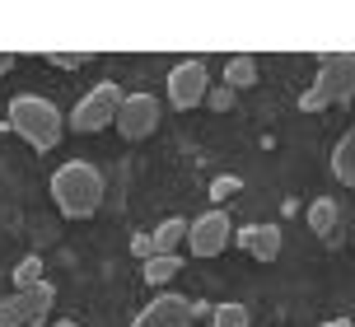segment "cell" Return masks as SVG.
Wrapping results in <instances>:
<instances>
[{
    "label": "cell",
    "instance_id": "cell-23",
    "mask_svg": "<svg viewBox=\"0 0 355 327\" xmlns=\"http://www.w3.org/2000/svg\"><path fill=\"white\" fill-rule=\"evenodd\" d=\"M234 243H239V248H243V253H248V248H252V224H243V229H239V234H234Z\"/></svg>",
    "mask_w": 355,
    "mask_h": 327
},
{
    "label": "cell",
    "instance_id": "cell-8",
    "mask_svg": "<svg viewBox=\"0 0 355 327\" xmlns=\"http://www.w3.org/2000/svg\"><path fill=\"white\" fill-rule=\"evenodd\" d=\"M131 327H192V299H178V294H159L141 309V318Z\"/></svg>",
    "mask_w": 355,
    "mask_h": 327
},
{
    "label": "cell",
    "instance_id": "cell-14",
    "mask_svg": "<svg viewBox=\"0 0 355 327\" xmlns=\"http://www.w3.org/2000/svg\"><path fill=\"white\" fill-rule=\"evenodd\" d=\"M178 272H182L178 253H155L150 262H145V281H150V285H168Z\"/></svg>",
    "mask_w": 355,
    "mask_h": 327
},
{
    "label": "cell",
    "instance_id": "cell-9",
    "mask_svg": "<svg viewBox=\"0 0 355 327\" xmlns=\"http://www.w3.org/2000/svg\"><path fill=\"white\" fill-rule=\"evenodd\" d=\"M52 299H56V290L47 285V281H37V285H24V290H19L24 327H42V323H47V313H52Z\"/></svg>",
    "mask_w": 355,
    "mask_h": 327
},
{
    "label": "cell",
    "instance_id": "cell-17",
    "mask_svg": "<svg viewBox=\"0 0 355 327\" xmlns=\"http://www.w3.org/2000/svg\"><path fill=\"white\" fill-rule=\"evenodd\" d=\"M37 281H42V257H24L15 267V285L24 290V285H37Z\"/></svg>",
    "mask_w": 355,
    "mask_h": 327
},
{
    "label": "cell",
    "instance_id": "cell-11",
    "mask_svg": "<svg viewBox=\"0 0 355 327\" xmlns=\"http://www.w3.org/2000/svg\"><path fill=\"white\" fill-rule=\"evenodd\" d=\"M332 173H337V182H355V122L332 150Z\"/></svg>",
    "mask_w": 355,
    "mask_h": 327
},
{
    "label": "cell",
    "instance_id": "cell-10",
    "mask_svg": "<svg viewBox=\"0 0 355 327\" xmlns=\"http://www.w3.org/2000/svg\"><path fill=\"white\" fill-rule=\"evenodd\" d=\"M281 224H252V248L248 253L257 257V262H276L281 257Z\"/></svg>",
    "mask_w": 355,
    "mask_h": 327
},
{
    "label": "cell",
    "instance_id": "cell-20",
    "mask_svg": "<svg viewBox=\"0 0 355 327\" xmlns=\"http://www.w3.org/2000/svg\"><path fill=\"white\" fill-rule=\"evenodd\" d=\"M47 61H52V66H61V71H75V66H85V56H75V52H52Z\"/></svg>",
    "mask_w": 355,
    "mask_h": 327
},
{
    "label": "cell",
    "instance_id": "cell-12",
    "mask_svg": "<svg viewBox=\"0 0 355 327\" xmlns=\"http://www.w3.org/2000/svg\"><path fill=\"white\" fill-rule=\"evenodd\" d=\"M309 229L322 234V238H332V229H337V201L332 197H318L309 206Z\"/></svg>",
    "mask_w": 355,
    "mask_h": 327
},
{
    "label": "cell",
    "instance_id": "cell-7",
    "mask_svg": "<svg viewBox=\"0 0 355 327\" xmlns=\"http://www.w3.org/2000/svg\"><path fill=\"white\" fill-rule=\"evenodd\" d=\"M206 94H211V85H206V66H201V61H182V66H173V75H168V103H173L178 112L196 108Z\"/></svg>",
    "mask_w": 355,
    "mask_h": 327
},
{
    "label": "cell",
    "instance_id": "cell-24",
    "mask_svg": "<svg viewBox=\"0 0 355 327\" xmlns=\"http://www.w3.org/2000/svg\"><path fill=\"white\" fill-rule=\"evenodd\" d=\"M10 66H15V56H10V52H0V75L10 71Z\"/></svg>",
    "mask_w": 355,
    "mask_h": 327
},
{
    "label": "cell",
    "instance_id": "cell-13",
    "mask_svg": "<svg viewBox=\"0 0 355 327\" xmlns=\"http://www.w3.org/2000/svg\"><path fill=\"white\" fill-rule=\"evenodd\" d=\"M252 80H257V61L252 56H230V66H225V89H248Z\"/></svg>",
    "mask_w": 355,
    "mask_h": 327
},
{
    "label": "cell",
    "instance_id": "cell-19",
    "mask_svg": "<svg viewBox=\"0 0 355 327\" xmlns=\"http://www.w3.org/2000/svg\"><path fill=\"white\" fill-rule=\"evenodd\" d=\"M0 327H24V309H19V294L0 299Z\"/></svg>",
    "mask_w": 355,
    "mask_h": 327
},
{
    "label": "cell",
    "instance_id": "cell-15",
    "mask_svg": "<svg viewBox=\"0 0 355 327\" xmlns=\"http://www.w3.org/2000/svg\"><path fill=\"white\" fill-rule=\"evenodd\" d=\"M182 238H187V220H178V215H173V220H164L159 229L150 234V243H155V253H173Z\"/></svg>",
    "mask_w": 355,
    "mask_h": 327
},
{
    "label": "cell",
    "instance_id": "cell-22",
    "mask_svg": "<svg viewBox=\"0 0 355 327\" xmlns=\"http://www.w3.org/2000/svg\"><path fill=\"white\" fill-rule=\"evenodd\" d=\"M211 108H215V112H230V108H234V89H215V94H211Z\"/></svg>",
    "mask_w": 355,
    "mask_h": 327
},
{
    "label": "cell",
    "instance_id": "cell-1",
    "mask_svg": "<svg viewBox=\"0 0 355 327\" xmlns=\"http://www.w3.org/2000/svg\"><path fill=\"white\" fill-rule=\"evenodd\" d=\"M52 201L61 206L66 220H85L98 211L103 201V173L94 168L89 159H71L52 173Z\"/></svg>",
    "mask_w": 355,
    "mask_h": 327
},
{
    "label": "cell",
    "instance_id": "cell-18",
    "mask_svg": "<svg viewBox=\"0 0 355 327\" xmlns=\"http://www.w3.org/2000/svg\"><path fill=\"white\" fill-rule=\"evenodd\" d=\"M243 192V178H234V173H220V178L211 182V197L215 201H230V197H239Z\"/></svg>",
    "mask_w": 355,
    "mask_h": 327
},
{
    "label": "cell",
    "instance_id": "cell-16",
    "mask_svg": "<svg viewBox=\"0 0 355 327\" xmlns=\"http://www.w3.org/2000/svg\"><path fill=\"white\" fill-rule=\"evenodd\" d=\"M252 323V313H248V304H220V309L211 313V327H248Z\"/></svg>",
    "mask_w": 355,
    "mask_h": 327
},
{
    "label": "cell",
    "instance_id": "cell-6",
    "mask_svg": "<svg viewBox=\"0 0 355 327\" xmlns=\"http://www.w3.org/2000/svg\"><path fill=\"white\" fill-rule=\"evenodd\" d=\"M112 127L122 131L126 141H145L150 131L159 127V103L150 94H122V108H117V122Z\"/></svg>",
    "mask_w": 355,
    "mask_h": 327
},
{
    "label": "cell",
    "instance_id": "cell-5",
    "mask_svg": "<svg viewBox=\"0 0 355 327\" xmlns=\"http://www.w3.org/2000/svg\"><path fill=\"white\" fill-rule=\"evenodd\" d=\"M230 243H234V224L225 211H206L201 220L187 224V248L196 257H215V253H225Z\"/></svg>",
    "mask_w": 355,
    "mask_h": 327
},
{
    "label": "cell",
    "instance_id": "cell-26",
    "mask_svg": "<svg viewBox=\"0 0 355 327\" xmlns=\"http://www.w3.org/2000/svg\"><path fill=\"white\" fill-rule=\"evenodd\" d=\"M52 327H75V323H52Z\"/></svg>",
    "mask_w": 355,
    "mask_h": 327
},
{
    "label": "cell",
    "instance_id": "cell-21",
    "mask_svg": "<svg viewBox=\"0 0 355 327\" xmlns=\"http://www.w3.org/2000/svg\"><path fill=\"white\" fill-rule=\"evenodd\" d=\"M131 253L150 262V257H155V243H150V234H131Z\"/></svg>",
    "mask_w": 355,
    "mask_h": 327
},
{
    "label": "cell",
    "instance_id": "cell-2",
    "mask_svg": "<svg viewBox=\"0 0 355 327\" xmlns=\"http://www.w3.org/2000/svg\"><path fill=\"white\" fill-rule=\"evenodd\" d=\"M355 98V52H327L318 66V80L304 89L300 108L304 112H322V108H337Z\"/></svg>",
    "mask_w": 355,
    "mask_h": 327
},
{
    "label": "cell",
    "instance_id": "cell-4",
    "mask_svg": "<svg viewBox=\"0 0 355 327\" xmlns=\"http://www.w3.org/2000/svg\"><path fill=\"white\" fill-rule=\"evenodd\" d=\"M117 108H122V89L117 85H98V89H89L80 103H75L71 112V131H80V136H94V131H103L117 122Z\"/></svg>",
    "mask_w": 355,
    "mask_h": 327
},
{
    "label": "cell",
    "instance_id": "cell-3",
    "mask_svg": "<svg viewBox=\"0 0 355 327\" xmlns=\"http://www.w3.org/2000/svg\"><path fill=\"white\" fill-rule=\"evenodd\" d=\"M10 131H19L33 150H52L56 141H61L66 122H61V112H56L47 98H37V94H19L15 103H10Z\"/></svg>",
    "mask_w": 355,
    "mask_h": 327
},
{
    "label": "cell",
    "instance_id": "cell-25",
    "mask_svg": "<svg viewBox=\"0 0 355 327\" xmlns=\"http://www.w3.org/2000/svg\"><path fill=\"white\" fill-rule=\"evenodd\" d=\"M322 327H351V318H332V323H322Z\"/></svg>",
    "mask_w": 355,
    "mask_h": 327
}]
</instances>
